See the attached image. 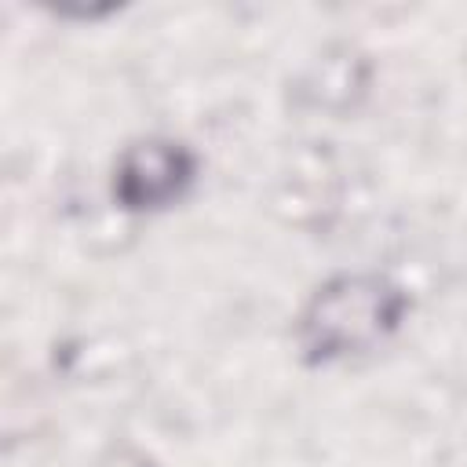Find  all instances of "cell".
I'll return each mask as SVG.
<instances>
[{"mask_svg":"<svg viewBox=\"0 0 467 467\" xmlns=\"http://www.w3.org/2000/svg\"><path fill=\"white\" fill-rule=\"evenodd\" d=\"M394 321V292L372 277H343L317 292L306 314V336L325 354L358 350Z\"/></svg>","mask_w":467,"mask_h":467,"instance_id":"obj_1","label":"cell"},{"mask_svg":"<svg viewBox=\"0 0 467 467\" xmlns=\"http://www.w3.org/2000/svg\"><path fill=\"white\" fill-rule=\"evenodd\" d=\"M179 182V150L168 146H139L120 171V193L131 204H153L161 197H168Z\"/></svg>","mask_w":467,"mask_h":467,"instance_id":"obj_2","label":"cell"}]
</instances>
